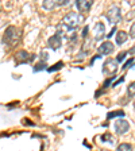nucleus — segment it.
Here are the masks:
<instances>
[{
  "mask_svg": "<svg viewBox=\"0 0 135 151\" xmlns=\"http://www.w3.org/2000/svg\"><path fill=\"white\" fill-rule=\"evenodd\" d=\"M101 70H103L104 74H107V76H115V73L118 72V61L116 60L113 61L111 58L107 61H104Z\"/></svg>",
  "mask_w": 135,
  "mask_h": 151,
  "instance_id": "20e7f679",
  "label": "nucleus"
},
{
  "mask_svg": "<svg viewBox=\"0 0 135 151\" xmlns=\"http://www.w3.org/2000/svg\"><path fill=\"white\" fill-rule=\"evenodd\" d=\"M101 151H105V150H101Z\"/></svg>",
  "mask_w": 135,
  "mask_h": 151,
  "instance_id": "a878e982",
  "label": "nucleus"
},
{
  "mask_svg": "<svg viewBox=\"0 0 135 151\" xmlns=\"http://www.w3.org/2000/svg\"><path fill=\"white\" fill-rule=\"evenodd\" d=\"M134 148H132V146L130 145V143H122V145L118 146L116 151H132Z\"/></svg>",
  "mask_w": 135,
  "mask_h": 151,
  "instance_id": "4468645a",
  "label": "nucleus"
},
{
  "mask_svg": "<svg viewBox=\"0 0 135 151\" xmlns=\"http://www.w3.org/2000/svg\"><path fill=\"white\" fill-rule=\"evenodd\" d=\"M4 39L11 46L16 45V42H19V39H20V30L14 27V26H9L6 30V32H4Z\"/></svg>",
  "mask_w": 135,
  "mask_h": 151,
  "instance_id": "f03ea898",
  "label": "nucleus"
},
{
  "mask_svg": "<svg viewBox=\"0 0 135 151\" xmlns=\"http://www.w3.org/2000/svg\"><path fill=\"white\" fill-rule=\"evenodd\" d=\"M134 51H135V47H132V49H131V50L129 51V53H134Z\"/></svg>",
  "mask_w": 135,
  "mask_h": 151,
  "instance_id": "393cba45",
  "label": "nucleus"
},
{
  "mask_svg": "<svg viewBox=\"0 0 135 151\" xmlns=\"http://www.w3.org/2000/svg\"><path fill=\"white\" fill-rule=\"evenodd\" d=\"M54 7H57V1H54V0H45L43 1L45 9H53Z\"/></svg>",
  "mask_w": 135,
  "mask_h": 151,
  "instance_id": "ddd939ff",
  "label": "nucleus"
},
{
  "mask_svg": "<svg viewBox=\"0 0 135 151\" xmlns=\"http://www.w3.org/2000/svg\"><path fill=\"white\" fill-rule=\"evenodd\" d=\"M64 66V62H57L56 65H53L51 66V68H47V72H56V70H58V69H61V68H62Z\"/></svg>",
  "mask_w": 135,
  "mask_h": 151,
  "instance_id": "dca6fc26",
  "label": "nucleus"
},
{
  "mask_svg": "<svg viewBox=\"0 0 135 151\" xmlns=\"http://www.w3.org/2000/svg\"><path fill=\"white\" fill-rule=\"evenodd\" d=\"M92 4H93V1H91V0H77L76 1V6H77L79 11L82 14H88L92 8Z\"/></svg>",
  "mask_w": 135,
  "mask_h": 151,
  "instance_id": "1a4fd4ad",
  "label": "nucleus"
},
{
  "mask_svg": "<svg viewBox=\"0 0 135 151\" xmlns=\"http://www.w3.org/2000/svg\"><path fill=\"white\" fill-rule=\"evenodd\" d=\"M127 53H129V51H122V53H119V55L116 57V61H118V62H120V61L124 60V58H126V55H127Z\"/></svg>",
  "mask_w": 135,
  "mask_h": 151,
  "instance_id": "f3484780",
  "label": "nucleus"
},
{
  "mask_svg": "<svg viewBox=\"0 0 135 151\" xmlns=\"http://www.w3.org/2000/svg\"><path fill=\"white\" fill-rule=\"evenodd\" d=\"M68 3H69L68 0H62V1H57V6H66Z\"/></svg>",
  "mask_w": 135,
  "mask_h": 151,
  "instance_id": "b1692460",
  "label": "nucleus"
},
{
  "mask_svg": "<svg viewBox=\"0 0 135 151\" xmlns=\"http://www.w3.org/2000/svg\"><path fill=\"white\" fill-rule=\"evenodd\" d=\"M127 94H129V97H135V81L129 85V88H127Z\"/></svg>",
  "mask_w": 135,
  "mask_h": 151,
  "instance_id": "2eb2a0df",
  "label": "nucleus"
},
{
  "mask_svg": "<svg viewBox=\"0 0 135 151\" xmlns=\"http://www.w3.org/2000/svg\"><path fill=\"white\" fill-rule=\"evenodd\" d=\"M113 128H115V132H116L118 135H123V134H126L130 129V124L127 120H124V117H120V119H118L115 122Z\"/></svg>",
  "mask_w": 135,
  "mask_h": 151,
  "instance_id": "39448f33",
  "label": "nucleus"
},
{
  "mask_svg": "<svg viewBox=\"0 0 135 151\" xmlns=\"http://www.w3.org/2000/svg\"><path fill=\"white\" fill-rule=\"evenodd\" d=\"M127 39H129V34H127L126 31L120 30V31L116 32V37H115V42H116V45H123Z\"/></svg>",
  "mask_w": 135,
  "mask_h": 151,
  "instance_id": "9b49d317",
  "label": "nucleus"
},
{
  "mask_svg": "<svg viewBox=\"0 0 135 151\" xmlns=\"http://www.w3.org/2000/svg\"><path fill=\"white\" fill-rule=\"evenodd\" d=\"M105 18L108 19V22L111 23V24H118V23L120 22V19H122V12H120V8L116 6L111 7L110 9H108L107 12H105Z\"/></svg>",
  "mask_w": 135,
  "mask_h": 151,
  "instance_id": "7ed1b4c3",
  "label": "nucleus"
},
{
  "mask_svg": "<svg viewBox=\"0 0 135 151\" xmlns=\"http://www.w3.org/2000/svg\"><path fill=\"white\" fill-rule=\"evenodd\" d=\"M82 22V16L80 15L79 12H68L62 19V26H65L66 28H69V30H74L80 23Z\"/></svg>",
  "mask_w": 135,
  "mask_h": 151,
  "instance_id": "f257e3e1",
  "label": "nucleus"
},
{
  "mask_svg": "<svg viewBox=\"0 0 135 151\" xmlns=\"http://www.w3.org/2000/svg\"><path fill=\"white\" fill-rule=\"evenodd\" d=\"M47 45H49V47L53 49V50H58V49L61 47V45H62L61 31H58V32H56L54 35H51V37L49 38V41H47Z\"/></svg>",
  "mask_w": 135,
  "mask_h": 151,
  "instance_id": "423d86ee",
  "label": "nucleus"
},
{
  "mask_svg": "<svg viewBox=\"0 0 135 151\" xmlns=\"http://www.w3.org/2000/svg\"><path fill=\"white\" fill-rule=\"evenodd\" d=\"M104 35H105V26L101 22H97L93 27V38L96 41H100L104 38Z\"/></svg>",
  "mask_w": 135,
  "mask_h": 151,
  "instance_id": "6e6552de",
  "label": "nucleus"
},
{
  "mask_svg": "<svg viewBox=\"0 0 135 151\" xmlns=\"http://www.w3.org/2000/svg\"><path fill=\"white\" fill-rule=\"evenodd\" d=\"M35 58L34 54H28L27 51L25 50H20L16 53L15 55V61L16 63H25V62H30V61H32Z\"/></svg>",
  "mask_w": 135,
  "mask_h": 151,
  "instance_id": "0eeeda50",
  "label": "nucleus"
},
{
  "mask_svg": "<svg viewBox=\"0 0 135 151\" xmlns=\"http://www.w3.org/2000/svg\"><path fill=\"white\" fill-rule=\"evenodd\" d=\"M113 43L112 42H110V41H107V42H103V43L99 46V49H97V51H99V54H103V55H108V54H111V53H113Z\"/></svg>",
  "mask_w": 135,
  "mask_h": 151,
  "instance_id": "9d476101",
  "label": "nucleus"
},
{
  "mask_svg": "<svg viewBox=\"0 0 135 151\" xmlns=\"http://www.w3.org/2000/svg\"><path fill=\"white\" fill-rule=\"evenodd\" d=\"M112 117H124V112L123 111H113V112H108L107 113V119H112Z\"/></svg>",
  "mask_w": 135,
  "mask_h": 151,
  "instance_id": "f8f14e48",
  "label": "nucleus"
},
{
  "mask_svg": "<svg viewBox=\"0 0 135 151\" xmlns=\"http://www.w3.org/2000/svg\"><path fill=\"white\" fill-rule=\"evenodd\" d=\"M132 62H134V58H130V60L127 61V62L122 66V70H126V69H129V68H130V65H131Z\"/></svg>",
  "mask_w": 135,
  "mask_h": 151,
  "instance_id": "a211bd4d",
  "label": "nucleus"
},
{
  "mask_svg": "<svg viewBox=\"0 0 135 151\" xmlns=\"http://www.w3.org/2000/svg\"><path fill=\"white\" fill-rule=\"evenodd\" d=\"M113 80H115V77H111V78H108V80H107V81L104 82V85H103V88H107V86H108V85H110V84H111V82H112V81H113Z\"/></svg>",
  "mask_w": 135,
  "mask_h": 151,
  "instance_id": "412c9836",
  "label": "nucleus"
},
{
  "mask_svg": "<svg viewBox=\"0 0 135 151\" xmlns=\"http://www.w3.org/2000/svg\"><path fill=\"white\" fill-rule=\"evenodd\" d=\"M88 30H89V27L88 26H85L84 30H82V38H87V35H88Z\"/></svg>",
  "mask_w": 135,
  "mask_h": 151,
  "instance_id": "4be33fe9",
  "label": "nucleus"
},
{
  "mask_svg": "<svg viewBox=\"0 0 135 151\" xmlns=\"http://www.w3.org/2000/svg\"><path fill=\"white\" fill-rule=\"evenodd\" d=\"M115 32H118V31H116V27H113L112 30H111V32H110V34H107V38H111L113 34H115Z\"/></svg>",
  "mask_w": 135,
  "mask_h": 151,
  "instance_id": "5701e85b",
  "label": "nucleus"
},
{
  "mask_svg": "<svg viewBox=\"0 0 135 151\" xmlns=\"http://www.w3.org/2000/svg\"><path fill=\"white\" fill-rule=\"evenodd\" d=\"M130 37H131V38H135V22L132 23L131 28H130Z\"/></svg>",
  "mask_w": 135,
  "mask_h": 151,
  "instance_id": "aec40b11",
  "label": "nucleus"
},
{
  "mask_svg": "<svg viewBox=\"0 0 135 151\" xmlns=\"http://www.w3.org/2000/svg\"><path fill=\"white\" fill-rule=\"evenodd\" d=\"M42 69H46L47 70V68H45V62H42V63H39V65H37L34 68V72H38V70H42Z\"/></svg>",
  "mask_w": 135,
  "mask_h": 151,
  "instance_id": "6ab92c4d",
  "label": "nucleus"
}]
</instances>
